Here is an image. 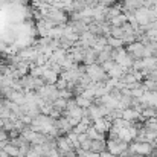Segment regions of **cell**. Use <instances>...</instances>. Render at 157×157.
<instances>
[{
	"instance_id": "1",
	"label": "cell",
	"mask_w": 157,
	"mask_h": 157,
	"mask_svg": "<svg viewBox=\"0 0 157 157\" xmlns=\"http://www.w3.org/2000/svg\"><path fill=\"white\" fill-rule=\"evenodd\" d=\"M86 73L92 78L93 82H107L110 79V75L105 72L102 64H99V63L86 66Z\"/></svg>"
},
{
	"instance_id": "2",
	"label": "cell",
	"mask_w": 157,
	"mask_h": 157,
	"mask_svg": "<svg viewBox=\"0 0 157 157\" xmlns=\"http://www.w3.org/2000/svg\"><path fill=\"white\" fill-rule=\"evenodd\" d=\"M153 151H154V147L150 142H137V140H134V142H131L128 145V153L139 154V156H142V157L153 154Z\"/></svg>"
},
{
	"instance_id": "3",
	"label": "cell",
	"mask_w": 157,
	"mask_h": 157,
	"mask_svg": "<svg viewBox=\"0 0 157 157\" xmlns=\"http://www.w3.org/2000/svg\"><path fill=\"white\" fill-rule=\"evenodd\" d=\"M128 145H130L128 142H124L119 137H108V140H107V150L117 157L128 150Z\"/></svg>"
},
{
	"instance_id": "4",
	"label": "cell",
	"mask_w": 157,
	"mask_h": 157,
	"mask_svg": "<svg viewBox=\"0 0 157 157\" xmlns=\"http://www.w3.org/2000/svg\"><path fill=\"white\" fill-rule=\"evenodd\" d=\"M35 92H37V95H38L41 99H44L46 102H53L55 99L59 98V96H58V89H56L55 84H44L43 87L37 89Z\"/></svg>"
},
{
	"instance_id": "5",
	"label": "cell",
	"mask_w": 157,
	"mask_h": 157,
	"mask_svg": "<svg viewBox=\"0 0 157 157\" xmlns=\"http://www.w3.org/2000/svg\"><path fill=\"white\" fill-rule=\"evenodd\" d=\"M114 61L117 64H121L124 69H131L133 64H134V58L127 52L125 48H121V49H116V56H114Z\"/></svg>"
},
{
	"instance_id": "6",
	"label": "cell",
	"mask_w": 157,
	"mask_h": 157,
	"mask_svg": "<svg viewBox=\"0 0 157 157\" xmlns=\"http://www.w3.org/2000/svg\"><path fill=\"white\" fill-rule=\"evenodd\" d=\"M134 17H136L139 26H144V28L153 21V12L147 6H140L137 11H134Z\"/></svg>"
},
{
	"instance_id": "7",
	"label": "cell",
	"mask_w": 157,
	"mask_h": 157,
	"mask_svg": "<svg viewBox=\"0 0 157 157\" xmlns=\"http://www.w3.org/2000/svg\"><path fill=\"white\" fill-rule=\"evenodd\" d=\"M125 49H127V52L130 53L134 59H142V58H145V44H144L142 41H139V40H136V41L127 44Z\"/></svg>"
},
{
	"instance_id": "8",
	"label": "cell",
	"mask_w": 157,
	"mask_h": 157,
	"mask_svg": "<svg viewBox=\"0 0 157 157\" xmlns=\"http://www.w3.org/2000/svg\"><path fill=\"white\" fill-rule=\"evenodd\" d=\"M55 125L58 127V130H59L61 136H66L67 133H70V131L73 130L72 124L69 122V119H67L64 114H63V116H59V117H56V121H55Z\"/></svg>"
},
{
	"instance_id": "9",
	"label": "cell",
	"mask_w": 157,
	"mask_h": 157,
	"mask_svg": "<svg viewBox=\"0 0 157 157\" xmlns=\"http://www.w3.org/2000/svg\"><path fill=\"white\" fill-rule=\"evenodd\" d=\"M122 117L125 121H130V122H137V121H140V111H137L133 107H130V108L122 110Z\"/></svg>"
},
{
	"instance_id": "10",
	"label": "cell",
	"mask_w": 157,
	"mask_h": 157,
	"mask_svg": "<svg viewBox=\"0 0 157 157\" xmlns=\"http://www.w3.org/2000/svg\"><path fill=\"white\" fill-rule=\"evenodd\" d=\"M41 78L44 79V82L46 84H55L56 81H58V78H59V75L56 73V72H53L51 67H48V66H44V72H43V75H41Z\"/></svg>"
},
{
	"instance_id": "11",
	"label": "cell",
	"mask_w": 157,
	"mask_h": 157,
	"mask_svg": "<svg viewBox=\"0 0 157 157\" xmlns=\"http://www.w3.org/2000/svg\"><path fill=\"white\" fill-rule=\"evenodd\" d=\"M95 63H98V51H95L93 48H87L84 52V63L82 64L89 66V64H95Z\"/></svg>"
},
{
	"instance_id": "12",
	"label": "cell",
	"mask_w": 157,
	"mask_h": 157,
	"mask_svg": "<svg viewBox=\"0 0 157 157\" xmlns=\"http://www.w3.org/2000/svg\"><path fill=\"white\" fill-rule=\"evenodd\" d=\"M105 150H107V140H105V139L92 140V148H90V151H93V153H96V154H101Z\"/></svg>"
},
{
	"instance_id": "13",
	"label": "cell",
	"mask_w": 157,
	"mask_h": 157,
	"mask_svg": "<svg viewBox=\"0 0 157 157\" xmlns=\"http://www.w3.org/2000/svg\"><path fill=\"white\" fill-rule=\"evenodd\" d=\"M125 72H127V69H124L121 64H117V63L114 61L113 67L108 70V75H110V78H122Z\"/></svg>"
},
{
	"instance_id": "14",
	"label": "cell",
	"mask_w": 157,
	"mask_h": 157,
	"mask_svg": "<svg viewBox=\"0 0 157 157\" xmlns=\"http://www.w3.org/2000/svg\"><path fill=\"white\" fill-rule=\"evenodd\" d=\"M119 14H122V5H111V6L107 8V20L108 21Z\"/></svg>"
},
{
	"instance_id": "15",
	"label": "cell",
	"mask_w": 157,
	"mask_h": 157,
	"mask_svg": "<svg viewBox=\"0 0 157 157\" xmlns=\"http://www.w3.org/2000/svg\"><path fill=\"white\" fill-rule=\"evenodd\" d=\"M127 21H128V14H125V12H122V14H119V15H116L114 18L110 20L111 26H124Z\"/></svg>"
},
{
	"instance_id": "16",
	"label": "cell",
	"mask_w": 157,
	"mask_h": 157,
	"mask_svg": "<svg viewBox=\"0 0 157 157\" xmlns=\"http://www.w3.org/2000/svg\"><path fill=\"white\" fill-rule=\"evenodd\" d=\"M87 134H89V137L92 139V140H98V139H104L105 137V133H101V131H98L93 125H90L89 127V130H87Z\"/></svg>"
},
{
	"instance_id": "17",
	"label": "cell",
	"mask_w": 157,
	"mask_h": 157,
	"mask_svg": "<svg viewBox=\"0 0 157 157\" xmlns=\"http://www.w3.org/2000/svg\"><path fill=\"white\" fill-rule=\"evenodd\" d=\"M67 101H69V99H64V98H58V99H55V101H53V107H55V110H58L61 114H64L66 107H67Z\"/></svg>"
},
{
	"instance_id": "18",
	"label": "cell",
	"mask_w": 157,
	"mask_h": 157,
	"mask_svg": "<svg viewBox=\"0 0 157 157\" xmlns=\"http://www.w3.org/2000/svg\"><path fill=\"white\" fill-rule=\"evenodd\" d=\"M75 101H76V104L79 105V107H82V108H89L90 105L93 104L92 99H89V98H86V96H82V95L75 96Z\"/></svg>"
},
{
	"instance_id": "19",
	"label": "cell",
	"mask_w": 157,
	"mask_h": 157,
	"mask_svg": "<svg viewBox=\"0 0 157 157\" xmlns=\"http://www.w3.org/2000/svg\"><path fill=\"white\" fill-rule=\"evenodd\" d=\"M3 150H5V151H6L11 157H17L18 156V153H20V148H18V147H15V145H14V144H11V142H8V145H6Z\"/></svg>"
},
{
	"instance_id": "20",
	"label": "cell",
	"mask_w": 157,
	"mask_h": 157,
	"mask_svg": "<svg viewBox=\"0 0 157 157\" xmlns=\"http://www.w3.org/2000/svg\"><path fill=\"white\" fill-rule=\"evenodd\" d=\"M108 44H110L113 49H121V48L125 46L122 38H114V37H108Z\"/></svg>"
},
{
	"instance_id": "21",
	"label": "cell",
	"mask_w": 157,
	"mask_h": 157,
	"mask_svg": "<svg viewBox=\"0 0 157 157\" xmlns=\"http://www.w3.org/2000/svg\"><path fill=\"white\" fill-rule=\"evenodd\" d=\"M55 86H56V89H58V90H63V89H67V86H69V81H67L66 78L59 76V78H58V81L55 82Z\"/></svg>"
},
{
	"instance_id": "22",
	"label": "cell",
	"mask_w": 157,
	"mask_h": 157,
	"mask_svg": "<svg viewBox=\"0 0 157 157\" xmlns=\"http://www.w3.org/2000/svg\"><path fill=\"white\" fill-rule=\"evenodd\" d=\"M147 35L150 37V40L157 41V29H150V31H147Z\"/></svg>"
},
{
	"instance_id": "23",
	"label": "cell",
	"mask_w": 157,
	"mask_h": 157,
	"mask_svg": "<svg viewBox=\"0 0 157 157\" xmlns=\"http://www.w3.org/2000/svg\"><path fill=\"white\" fill-rule=\"evenodd\" d=\"M81 148L86 150V151H90V148H92V139H87L86 142H81Z\"/></svg>"
},
{
	"instance_id": "24",
	"label": "cell",
	"mask_w": 157,
	"mask_h": 157,
	"mask_svg": "<svg viewBox=\"0 0 157 157\" xmlns=\"http://www.w3.org/2000/svg\"><path fill=\"white\" fill-rule=\"evenodd\" d=\"M9 139V133L5 128H0V140H8Z\"/></svg>"
},
{
	"instance_id": "25",
	"label": "cell",
	"mask_w": 157,
	"mask_h": 157,
	"mask_svg": "<svg viewBox=\"0 0 157 157\" xmlns=\"http://www.w3.org/2000/svg\"><path fill=\"white\" fill-rule=\"evenodd\" d=\"M8 142H9V139H8V140H0V150H3V148L8 145Z\"/></svg>"
},
{
	"instance_id": "26",
	"label": "cell",
	"mask_w": 157,
	"mask_h": 157,
	"mask_svg": "<svg viewBox=\"0 0 157 157\" xmlns=\"http://www.w3.org/2000/svg\"><path fill=\"white\" fill-rule=\"evenodd\" d=\"M0 157H11L5 150H0Z\"/></svg>"
},
{
	"instance_id": "27",
	"label": "cell",
	"mask_w": 157,
	"mask_h": 157,
	"mask_svg": "<svg viewBox=\"0 0 157 157\" xmlns=\"http://www.w3.org/2000/svg\"><path fill=\"white\" fill-rule=\"evenodd\" d=\"M145 157H156L154 154H150V156H145Z\"/></svg>"
},
{
	"instance_id": "28",
	"label": "cell",
	"mask_w": 157,
	"mask_h": 157,
	"mask_svg": "<svg viewBox=\"0 0 157 157\" xmlns=\"http://www.w3.org/2000/svg\"><path fill=\"white\" fill-rule=\"evenodd\" d=\"M156 142H157V136H156Z\"/></svg>"
}]
</instances>
